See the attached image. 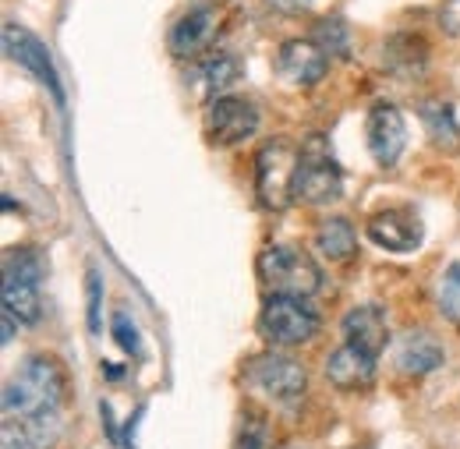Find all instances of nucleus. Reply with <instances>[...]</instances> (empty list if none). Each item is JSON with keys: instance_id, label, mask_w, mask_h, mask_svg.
<instances>
[{"instance_id": "obj_22", "label": "nucleus", "mask_w": 460, "mask_h": 449, "mask_svg": "<svg viewBox=\"0 0 460 449\" xmlns=\"http://www.w3.org/2000/svg\"><path fill=\"white\" fill-rule=\"evenodd\" d=\"M436 301H439V312L447 322L460 326V262H450L443 280H439V290H436Z\"/></svg>"}, {"instance_id": "obj_18", "label": "nucleus", "mask_w": 460, "mask_h": 449, "mask_svg": "<svg viewBox=\"0 0 460 449\" xmlns=\"http://www.w3.org/2000/svg\"><path fill=\"white\" fill-rule=\"evenodd\" d=\"M443 347H439V339L429 337V333H414V337H407L401 343V350H397V372L403 375H429V372H436L439 365H443Z\"/></svg>"}, {"instance_id": "obj_26", "label": "nucleus", "mask_w": 460, "mask_h": 449, "mask_svg": "<svg viewBox=\"0 0 460 449\" xmlns=\"http://www.w3.org/2000/svg\"><path fill=\"white\" fill-rule=\"evenodd\" d=\"M89 330L93 333H100V290H103V283H100V273L96 269H89Z\"/></svg>"}, {"instance_id": "obj_1", "label": "nucleus", "mask_w": 460, "mask_h": 449, "mask_svg": "<svg viewBox=\"0 0 460 449\" xmlns=\"http://www.w3.org/2000/svg\"><path fill=\"white\" fill-rule=\"evenodd\" d=\"M64 400H67V375L60 361L47 354H32L18 365V372L4 386V418L60 410Z\"/></svg>"}, {"instance_id": "obj_17", "label": "nucleus", "mask_w": 460, "mask_h": 449, "mask_svg": "<svg viewBox=\"0 0 460 449\" xmlns=\"http://www.w3.org/2000/svg\"><path fill=\"white\" fill-rule=\"evenodd\" d=\"M418 117L429 131V142L439 153H460V120L454 117V107L443 100H429L418 107Z\"/></svg>"}, {"instance_id": "obj_12", "label": "nucleus", "mask_w": 460, "mask_h": 449, "mask_svg": "<svg viewBox=\"0 0 460 449\" xmlns=\"http://www.w3.org/2000/svg\"><path fill=\"white\" fill-rule=\"evenodd\" d=\"M60 436H64L60 410H43V414H25V418H4L0 443L4 449H54Z\"/></svg>"}, {"instance_id": "obj_5", "label": "nucleus", "mask_w": 460, "mask_h": 449, "mask_svg": "<svg viewBox=\"0 0 460 449\" xmlns=\"http://www.w3.org/2000/svg\"><path fill=\"white\" fill-rule=\"evenodd\" d=\"M344 191V170L337 167L330 142L323 135H312L301 145V163H297V184H294V198L305 206H326L337 202Z\"/></svg>"}, {"instance_id": "obj_8", "label": "nucleus", "mask_w": 460, "mask_h": 449, "mask_svg": "<svg viewBox=\"0 0 460 449\" xmlns=\"http://www.w3.org/2000/svg\"><path fill=\"white\" fill-rule=\"evenodd\" d=\"M259 131V110L244 96H217L206 110V135L217 149L248 142Z\"/></svg>"}, {"instance_id": "obj_9", "label": "nucleus", "mask_w": 460, "mask_h": 449, "mask_svg": "<svg viewBox=\"0 0 460 449\" xmlns=\"http://www.w3.org/2000/svg\"><path fill=\"white\" fill-rule=\"evenodd\" d=\"M217 36H220V11L213 4H199L173 22L171 54L181 60H195L217 43Z\"/></svg>"}, {"instance_id": "obj_16", "label": "nucleus", "mask_w": 460, "mask_h": 449, "mask_svg": "<svg viewBox=\"0 0 460 449\" xmlns=\"http://www.w3.org/2000/svg\"><path fill=\"white\" fill-rule=\"evenodd\" d=\"M344 337L358 350L379 357L386 350V343H390V326H386V319H383V312L376 304H361V308H350L344 315Z\"/></svg>"}, {"instance_id": "obj_11", "label": "nucleus", "mask_w": 460, "mask_h": 449, "mask_svg": "<svg viewBox=\"0 0 460 449\" xmlns=\"http://www.w3.org/2000/svg\"><path fill=\"white\" fill-rule=\"evenodd\" d=\"M368 149L379 167H394L407 149V120L394 103H376L368 113Z\"/></svg>"}, {"instance_id": "obj_20", "label": "nucleus", "mask_w": 460, "mask_h": 449, "mask_svg": "<svg viewBox=\"0 0 460 449\" xmlns=\"http://www.w3.org/2000/svg\"><path fill=\"white\" fill-rule=\"evenodd\" d=\"M319 251L326 255V259H333V262H347V259H354V251H358V230L350 220L344 216H333V220H326V224L319 226Z\"/></svg>"}, {"instance_id": "obj_10", "label": "nucleus", "mask_w": 460, "mask_h": 449, "mask_svg": "<svg viewBox=\"0 0 460 449\" xmlns=\"http://www.w3.org/2000/svg\"><path fill=\"white\" fill-rule=\"evenodd\" d=\"M4 50H7V57H11L18 67H25L29 75H36V78L54 92L58 103H64V89H60L54 57H50V50H47L32 32H25V29H18V25H4Z\"/></svg>"}, {"instance_id": "obj_6", "label": "nucleus", "mask_w": 460, "mask_h": 449, "mask_svg": "<svg viewBox=\"0 0 460 449\" xmlns=\"http://www.w3.org/2000/svg\"><path fill=\"white\" fill-rule=\"evenodd\" d=\"M259 333L273 347H301L319 333V315L305 304V297H288V294H273L262 304L259 315Z\"/></svg>"}, {"instance_id": "obj_19", "label": "nucleus", "mask_w": 460, "mask_h": 449, "mask_svg": "<svg viewBox=\"0 0 460 449\" xmlns=\"http://www.w3.org/2000/svg\"><path fill=\"white\" fill-rule=\"evenodd\" d=\"M383 64H386L390 71L403 75V78L421 75V71H425V64H429V47H425V40H421V36L401 32V36H394V40L386 43V50H383Z\"/></svg>"}, {"instance_id": "obj_3", "label": "nucleus", "mask_w": 460, "mask_h": 449, "mask_svg": "<svg viewBox=\"0 0 460 449\" xmlns=\"http://www.w3.org/2000/svg\"><path fill=\"white\" fill-rule=\"evenodd\" d=\"M297 163L301 149L290 138H270L259 145L255 156V195L262 209L280 213L294 202V184H297Z\"/></svg>"}, {"instance_id": "obj_21", "label": "nucleus", "mask_w": 460, "mask_h": 449, "mask_svg": "<svg viewBox=\"0 0 460 449\" xmlns=\"http://www.w3.org/2000/svg\"><path fill=\"white\" fill-rule=\"evenodd\" d=\"M202 78H206V89H209L213 100H217V92L230 89V85L241 78V64H237L234 54H213V57H206V64H202Z\"/></svg>"}, {"instance_id": "obj_4", "label": "nucleus", "mask_w": 460, "mask_h": 449, "mask_svg": "<svg viewBox=\"0 0 460 449\" xmlns=\"http://www.w3.org/2000/svg\"><path fill=\"white\" fill-rule=\"evenodd\" d=\"M259 280L266 283L273 294H288V297H312L323 286V269L315 266V259L305 248L294 244H270L259 255Z\"/></svg>"}, {"instance_id": "obj_28", "label": "nucleus", "mask_w": 460, "mask_h": 449, "mask_svg": "<svg viewBox=\"0 0 460 449\" xmlns=\"http://www.w3.org/2000/svg\"><path fill=\"white\" fill-rule=\"evenodd\" d=\"M284 449H294V446H284Z\"/></svg>"}, {"instance_id": "obj_23", "label": "nucleus", "mask_w": 460, "mask_h": 449, "mask_svg": "<svg viewBox=\"0 0 460 449\" xmlns=\"http://www.w3.org/2000/svg\"><path fill=\"white\" fill-rule=\"evenodd\" d=\"M234 449H270V425H266V418L259 410H244Z\"/></svg>"}, {"instance_id": "obj_27", "label": "nucleus", "mask_w": 460, "mask_h": 449, "mask_svg": "<svg viewBox=\"0 0 460 449\" xmlns=\"http://www.w3.org/2000/svg\"><path fill=\"white\" fill-rule=\"evenodd\" d=\"M14 326H18V322H14V319L4 312V333H0V339H4V343H11V339H14Z\"/></svg>"}, {"instance_id": "obj_24", "label": "nucleus", "mask_w": 460, "mask_h": 449, "mask_svg": "<svg viewBox=\"0 0 460 449\" xmlns=\"http://www.w3.org/2000/svg\"><path fill=\"white\" fill-rule=\"evenodd\" d=\"M347 25L341 18H323L315 22V43L326 50V57H347Z\"/></svg>"}, {"instance_id": "obj_25", "label": "nucleus", "mask_w": 460, "mask_h": 449, "mask_svg": "<svg viewBox=\"0 0 460 449\" xmlns=\"http://www.w3.org/2000/svg\"><path fill=\"white\" fill-rule=\"evenodd\" d=\"M114 339L117 347L124 350V354H142V339H138V330H135V322L124 315V312H117L114 315Z\"/></svg>"}, {"instance_id": "obj_13", "label": "nucleus", "mask_w": 460, "mask_h": 449, "mask_svg": "<svg viewBox=\"0 0 460 449\" xmlns=\"http://www.w3.org/2000/svg\"><path fill=\"white\" fill-rule=\"evenodd\" d=\"M326 67H330V57L315 40H288L277 54V71L288 78L290 85H301V89L319 85Z\"/></svg>"}, {"instance_id": "obj_14", "label": "nucleus", "mask_w": 460, "mask_h": 449, "mask_svg": "<svg viewBox=\"0 0 460 449\" xmlns=\"http://www.w3.org/2000/svg\"><path fill=\"white\" fill-rule=\"evenodd\" d=\"M368 237L372 244H379L383 251H414L421 244V220L411 209H383L368 220Z\"/></svg>"}, {"instance_id": "obj_2", "label": "nucleus", "mask_w": 460, "mask_h": 449, "mask_svg": "<svg viewBox=\"0 0 460 449\" xmlns=\"http://www.w3.org/2000/svg\"><path fill=\"white\" fill-rule=\"evenodd\" d=\"M40 283H43V262L32 248H11L4 255V312L18 326H36L43 319V301H40Z\"/></svg>"}, {"instance_id": "obj_7", "label": "nucleus", "mask_w": 460, "mask_h": 449, "mask_svg": "<svg viewBox=\"0 0 460 449\" xmlns=\"http://www.w3.org/2000/svg\"><path fill=\"white\" fill-rule=\"evenodd\" d=\"M244 372H248V383H252L255 390H262L270 400H277V403H284V407L297 403V400L305 396V390H308V372H305V365H297L294 357H284V354H273V350L252 357Z\"/></svg>"}, {"instance_id": "obj_15", "label": "nucleus", "mask_w": 460, "mask_h": 449, "mask_svg": "<svg viewBox=\"0 0 460 449\" xmlns=\"http://www.w3.org/2000/svg\"><path fill=\"white\" fill-rule=\"evenodd\" d=\"M376 361H379V357L358 350L354 343H344V347H337V350L330 354V361H326V379H330L337 390H344V393H361V390H368V386L376 383Z\"/></svg>"}]
</instances>
